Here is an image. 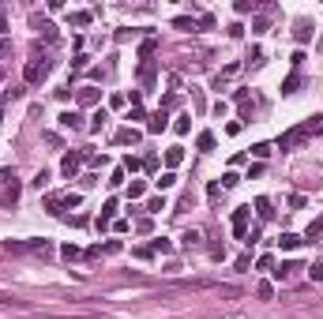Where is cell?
<instances>
[{
  "instance_id": "6da1fadb",
  "label": "cell",
  "mask_w": 323,
  "mask_h": 319,
  "mask_svg": "<svg viewBox=\"0 0 323 319\" xmlns=\"http://www.w3.org/2000/svg\"><path fill=\"white\" fill-rule=\"evenodd\" d=\"M305 139H308V132H305V128H289V132L278 139V151H293V147H301Z\"/></svg>"
},
{
  "instance_id": "7a4b0ae2",
  "label": "cell",
  "mask_w": 323,
  "mask_h": 319,
  "mask_svg": "<svg viewBox=\"0 0 323 319\" xmlns=\"http://www.w3.org/2000/svg\"><path fill=\"white\" fill-rule=\"evenodd\" d=\"M248 214H252V207H237L233 210V233L237 237H248Z\"/></svg>"
},
{
  "instance_id": "3957f363",
  "label": "cell",
  "mask_w": 323,
  "mask_h": 319,
  "mask_svg": "<svg viewBox=\"0 0 323 319\" xmlns=\"http://www.w3.org/2000/svg\"><path fill=\"white\" fill-rule=\"evenodd\" d=\"M45 72H49V64H45V60H30V64H26V83H42L45 79Z\"/></svg>"
},
{
  "instance_id": "277c9868",
  "label": "cell",
  "mask_w": 323,
  "mask_h": 319,
  "mask_svg": "<svg viewBox=\"0 0 323 319\" xmlns=\"http://www.w3.org/2000/svg\"><path fill=\"white\" fill-rule=\"evenodd\" d=\"M79 161H83V154H64L60 173H64V176H76V173H79Z\"/></svg>"
},
{
  "instance_id": "5b68a950",
  "label": "cell",
  "mask_w": 323,
  "mask_h": 319,
  "mask_svg": "<svg viewBox=\"0 0 323 319\" xmlns=\"http://www.w3.org/2000/svg\"><path fill=\"white\" fill-rule=\"evenodd\" d=\"M293 38H297V42H308V38H312V23H308V19H297V23H293Z\"/></svg>"
},
{
  "instance_id": "8992f818",
  "label": "cell",
  "mask_w": 323,
  "mask_h": 319,
  "mask_svg": "<svg viewBox=\"0 0 323 319\" xmlns=\"http://www.w3.org/2000/svg\"><path fill=\"white\" fill-rule=\"evenodd\" d=\"M60 128H72V132H79V128H83V117H79V113H60Z\"/></svg>"
},
{
  "instance_id": "52a82bcc",
  "label": "cell",
  "mask_w": 323,
  "mask_h": 319,
  "mask_svg": "<svg viewBox=\"0 0 323 319\" xmlns=\"http://www.w3.org/2000/svg\"><path fill=\"white\" fill-rule=\"evenodd\" d=\"M278 248H282V252H293V248H301V237L297 233H282L278 237Z\"/></svg>"
},
{
  "instance_id": "ba28073f",
  "label": "cell",
  "mask_w": 323,
  "mask_h": 319,
  "mask_svg": "<svg viewBox=\"0 0 323 319\" xmlns=\"http://www.w3.org/2000/svg\"><path fill=\"white\" fill-rule=\"evenodd\" d=\"M165 124H169V117H165V109H158L151 117V124H147V132H165Z\"/></svg>"
},
{
  "instance_id": "9c48e42d",
  "label": "cell",
  "mask_w": 323,
  "mask_h": 319,
  "mask_svg": "<svg viewBox=\"0 0 323 319\" xmlns=\"http://www.w3.org/2000/svg\"><path fill=\"white\" fill-rule=\"evenodd\" d=\"M180 161H184V147H169V151H165V165L177 169Z\"/></svg>"
},
{
  "instance_id": "30bf717a",
  "label": "cell",
  "mask_w": 323,
  "mask_h": 319,
  "mask_svg": "<svg viewBox=\"0 0 323 319\" xmlns=\"http://www.w3.org/2000/svg\"><path fill=\"white\" fill-rule=\"evenodd\" d=\"M293 270H301L297 263H282V267H278V270H271V274L278 278V282H289V278H293Z\"/></svg>"
},
{
  "instance_id": "8fae6325",
  "label": "cell",
  "mask_w": 323,
  "mask_h": 319,
  "mask_svg": "<svg viewBox=\"0 0 323 319\" xmlns=\"http://www.w3.org/2000/svg\"><path fill=\"white\" fill-rule=\"evenodd\" d=\"M79 101H83V105H94V101H98V86H79Z\"/></svg>"
},
{
  "instance_id": "7c38bea8",
  "label": "cell",
  "mask_w": 323,
  "mask_h": 319,
  "mask_svg": "<svg viewBox=\"0 0 323 319\" xmlns=\"http://www.w3.org/2000/svg\"><path fill=\"white\" fill-rule=\"evenodd\" d=\"M117 143H139V132H136V128H120V132H117Z\"/></svg>"
},
{
  "instance_id": "4fadbf2b",
  "label": "cell",
  "mask_w": 323,
  "mask_h": 319,
  "mask_svg": "<svg viewBox=\"0 0 323 319\" xmlns=\"http://www.w3.org/2000/svg\"><path fill=\"white\" fill-rule=\"evenodd\" d=\"M113 210H117V199H109V203L102 207V218H98V229H105V222L113 218Z\"/></svg>"
},
{
  "instance_id": "5bb4252c",
  "label": "cell",
  "mask_w": 323,
  "mask_h": 319,
  "mask_svg": "<svg viewBox=\"0 0 323 319\" xmlns=\"http://www.w3.org/2000/svg\"><path fill=\"white\" fill-rule=\"evenodd\" d=\"M255 210H259V218H274V210H271V199H255Z\"/></svg>"
},
{
  "instance_id": "9a60e30c",
  "label": "cell",
  "mask_w": 323,
  "mask_h": 319,
  "mask_svg": "<svg viewBox=\"0 0 323 319\" xmlns=\"http://www.w3.org/2000/svg\"><path fill=\"white\" fill-rule=\"evenodd\" d=\"M105 120H109V113H105V109H98V113H94V120H90V132H102V128H105Z\"/></svg>"
},
{
  "instance_id": "2e32d148",
  "label": "cell",
  "mask_w": 323,
  "mask_h": 319,
  "mask_svg": "<svg viewBox=\"0 0 323 319\" xmlns=\"http://www.w3.org/2000/svg\"><path fill=\"white\" fill-rule=\"evenodd\" d=\"M255 297H259V301H271V297H274V286H271V282H259V286H255Z\"/></svg>"
},
{
  "instance_id": "e0dca14e",
  "label": "cell",
  "mask_w": 323,
  "mask_h": 319,
  "mask_svg": "<svg viewBox=\"0 0 323 319\" xmlns=\"http://www.w3.org/2000/svg\"><path fill=\"white\" fill-rule=\"evenodd\" d=\"M196 147H199V151H214V135H211V132H199Z\"/></svg>"
},
{
  "instance_id": "ac0fdd59",
  "label": "cell",
  "mask_w": 323,
  "mask_h": 319,
  "mask_svg": "<svg viewBox=\"0 0 323 319\" xmlns=\"http://www.w3.org/2000/svg\"><path fill=\"white\" fill-rule=\"evenodd\" d=\"M297 86H301V76H297V72H293V76H289L286 83H282V94H293V90H297Z\"/></svg>"
},
{
  "instance_id": "d6986e66",
  "label": "cell",
  "mask_w": 323,
  "mask_h": 319,
  "mask_svg": "<svg viewBox=\"0 0 323 319\" xmlns=\"http://www.w3.org/2000/svg\"><path fill=\"white\" fill-rule=\"evenodd\" d=\"M173 26H177V30H196V23H192L188 15H177V19H173Z\"/></svg>"
},
{
  "instance_id": "ffe728a7",
  "label": "cell",
  "mask_w": 323,
  "mask_h": 319,
  "mask_svg": "<svg viewBox=\"0 0 323 319\" xmlns=\"http://www.w3.org/2000/svg\"><path fill=\"white\" fill-rule=\"evenodd\" d=\"M173 184H177V176H173V173H162V176H158V188H162V192H165V188H173Z\"/></svg>"
},
{
  "instance_id": "44dd1931",
  "label": "cell",
  "mask_w": 323,
  "mask_h": 319,
  "mask_svg": "<svg viewBox=\"0 0 323 319\" xmlns=\"http://www.w3.org/2000/svg\"><path fill=\"white\" fill-rule=\"evenodd\" d=\"M90 23V11H76V15H72V26H86Z\"/></svg>"
},
{
  "instance_id": "7402d4cb",
  "label": "cell",
  "mask_w": 323,
  "mask_h": 319,
  "mask_svg": "<svg viewBox=\"0 0 323 319\" xmlns=\"http://www.w3.org/2000/svg\"><path fill=\"white\" fill-rule=\"evenodd\" d=\"M147 210H151V214H162V210H165V199H162V195H158V199H151V203H147Z\"/></svg>"
},
{
  "instance_id": "603a6c76",
  "label": "cell",
  "mask_w": 323,
  "mask_h": 319,
  "mask_svg": "<svg viewBox=\"0 0 323 319\" xmlns=\"http://www.w3.org/2000/svg\"><path fill=\"white\" fill-rule=\"evenodd\" d=\"M305 132H308V135H312V132H323V117H312V120L305 124Z\"/></svg>"
},
{
  "instance_id": "cb8c5ba5",
  "label": "cell",
  "mask_w": 323,
  "mask_h": 319,
  "mask_svg": "<svg viewBox=\"0 0 323 319\" xmlns=\"http://www.w3.org/2000/svg\"><path fill=\"white\" fill-rule=\"evenodd\" d=\"M237 184H241L237 173H226V176H222V188H237Z\"/></svg>"
},
{
  "instance_id": "d4e9b609",
  "label": "cell",
  "mask_w": 323,
  "mask_h": 319,
  "mask_svg": "<svg viewBox=\"0 0 323 319\" xmlns=\"http://www.w3.org/2000/svg\"><path fill=\"white\" fill-rule=\"evenodd\" d=\"M128 195H132V199H139V195H143V180H132V184H128Z\"/></svg>"
},
{
  "instance_id": "484cf974",
  "label": "cell",
  "mask_w": 323,
  "mask_h": 319,
  "mask_svg": "<svg viewBox=\"0 0 323 319\" xmlns=\"http://www.w3.org/2000/svg\"><path fill=\"white\" fill-rule=\"evenodd\" d=\"M139 76H143V83H151V79H154V64H151V60H147L143 68H139Z\"/></svg>"
},
{
  "instance_id": "4316f807",
  "label": "cell",
  "mask_w": 323,
  "mask_h": 319,
  "mask_svg": "<svg viewBox=\"0 0 323 319\" xmlns=\"http://www.w3.org/2000/svg\"><path fill=\"white\" fill-rule=\"evenodd\" d=\"M248 11H255L252 0H237V15H248Z\"/></svg>"
},
{
  "instance_id": "83f0119b",
  "label": "cell",
  "mask_w": 323,
  "mask_h": 319,
  "mask_svg": "<svg viewBox=\"0 0 323 319\" xmlns=\"http://www.w3.org/2000/svg\"><path fill=\"white\" fill-rule=\"evenodd\" d=\"M252 154H255V158H267V154H271V143H255Z\"/></svg>"
},
{
  "instance_id": "f1b7e54d",
  "label": "cell",
  "mask_w": 323,
  "mask_h": 319,
  "mask_svg": "<svg viewBox=\"0 0 323 319\" xmlns=\"http://www.w3.org/2000/svg\"><path fill=\"white\" fill-rule=\"evenodd\" d=\"M154 49H158V42H154V38H147V42H143V45H139V53H143V57H151V53H154Z\"/></svg>"
},
{
  "instance_id": "f546056e",
  "label": "cell",
  "mask_w": 323,
  "mask_h": 319,
  "mask_svg": "<svg viewBox=\"0 0 323 319\" xmlns=\"http://www.w3.org/2000/svg\"><path fill=\"white\" fill-rule=\"evenodd\" d=\"M192 244H199V229H188L184 233V248H192Z\"/></svg>"
},
{
  "instance_id": "4dcf8cb0",
  "label": "cell",
  "mask_w": 323,
  "mask_h": 319,
  "mask_svg": "<svg viewBox=\"0 0 323 319\" xmlns=\"http://www.w3.org/2000/svg\"><path fill=\"white\" fill-rule=\"evenodd\" d=\"M308 274H312V282H323V263H312V267H308Z\"/></svg>"
},
{
  "instance_id": "1f68e13d",
  "label": "cell",
  "mask_w": 323,
  "mask_h": 319,
  "mask_svg": "<svg viewBox=\"0 0 323 319\" xmlns=\"http://www.w3.org/2000/svg\"><path fill=\"white\" fill-rule=\"evenodd\" d=\"M151 252H173V244H169V240H154Z\"/></svg>"
},
{
  "instance_id": "d6a6232c",
  "label": "cell",
  "mask_w": 323,
  "mask_h": 319,
  "mask_svg": "<svg viewBox=\"0 0 323 319\" xmlns=\"http://www.w3.org/2000/svg\"><path fill=\"white\" fill-rule=\"evenodd\" d=\"M42 34L49 38V42H57V26H53V23H42Z\"/></svg>"
},
{
  "instance_id": "836d02e7",
  "label": "cell",
  "mask_w": 323,
  "mask_h": 319,
  "mask_svg": "<svg viewBox=\"0 0 323 319\" xmlns=\"http://www.w3.org/2000/svg\"><path fill=\"white\" fill-rule=\"evenodd\" d=\"M188 120H192V117H177V124H173V128H177V132H180V135H184V132H188V128H192V124H188Z\"/></svg>"
},
{
  "instance_id": "e575fe53",
  "label": "cell",
  "mask_w": 323,
  "mask_h": 319,
  "mask_svg": "<svg viewBox=\"0 0 323 319\" xmlns=\"http://www.w3.org/2000/svg\"><path fill=\"white\" fill-rule=\"evenodd\" d=\"M255 267H259V270H271L274 259H271V255H259V263H255Z\"/></svg>"
},
{
  "instance_id": "d590c367",
  "label": "cell",
  "mask_w": 323,
  "mask_h": 319,
  "mask_svg": "<svg viewBox=\"0 0 323 319\" xmlns=\"http://www.w3.org/2000/svg\"><path fill=\"white\" fill-rule=\"evenodd\" d=\"M45 184H49V173H45V169H42V173L34 176V188H45Z\"/></svg>"
},
{
  "instance_id": "8d00e7d4",
  "label": "cell",
  "mask_w": 323,
  "mask_h": 319,
  "mask_svg": "<svg viewBox=\"0 0 323 319\" xmlns=\"http://www.w3.org/2000/svg\"><path fill=\"white\" fill-rule=\"evenodd\" d=\"M252 34H267V19H255V23H252Z\"/></svg>"
},
{
  "instance_id": "74e56055",
  "label": "cell",
  "mask_w": 323,
  "mask_h": 319,
  "mask_svg": "<svg viewBox=\"0 0 323 319\" xmlns=\"http://www.w3.org/2000/svg\"><path fill=\"white\" fill-rule=\"evenodd\" d=\"M8 30V8H0V34Z\"/></svg>"
},
{
  "instance_id": "f35d334b",
  "label": "cell",
  "mask_w": 323,
  "mask_h": 319,
  "mask_svg": "<svg viewBox=\"0 0 323 319\" xmlns=\"http://www.w3.org/2000/svg\"><path fill=\"white\" fill-rule=\"evenodd\" d=\"M0 53H8V42H4V38H0Z\"/></svg>"
},
{
  "instance_id": "ab89813d",
  "label": "cell",
  "mask_w": 323,
  "mask_h": 319,
  "mask_svg": "<svg viewBox=\"0 0 323 319\" xmlns=\"http://www.w3.org/2000/svg\"><path fill=\"white\" fill-rule=\"evenodd\" d=\"M0 117H4V98H0Z\"/></svg>"
},
{
  "instance_id": "60d3db41",
  "label": "cell",
  "mask_w": 323,
  "mask_h": 319,
  "mask_svg": "<svg viewBox=\"0 0 323 319\" xmlns=\"http://www.w3.org/2000/svg\"><path fill=\"white\" fill-rule=\"evenodd\" d=\"M0 83H4V68H0Z\"/></svg>"
}]
</instances>
